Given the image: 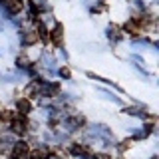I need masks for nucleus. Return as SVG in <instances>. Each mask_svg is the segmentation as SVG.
<instances>
[{"instance_id":"f257e3e1","label":"nucleus","mask_w":159,"mask_h":159,"mask_svg":"<svg viewBox=\"0 0 159 159\" xmlns=\"http://www.w3.org/2000/svg\"><path fill=\"white\" fill-rule=\"evenodd\" d=\"M12 157L14 159H28L30 157V149L24 141H16V145L12 149Z\"/></svg>"},{"instance_id":"f03ea898","label":"nucleus","mask_w":159,"mask_h":159,"mask_svg":"<svg viewBox=\"0 0 159 159\" xmlns=\"http://www.w3.org/2000/svg\"><path fill=\"white\" fill-rule=\"evenodd\" d=\"M4 6L8 8L10 14H18L20 10H22V4H20L18 0H4Z\"/></svg>"},{"instance_id":"7ed1b4c3","label":"nucleus","mask_w":159,"mask_h":159,"mask_svg":"<svg viewBox=\"0 0 159 159\" xmlns=\"http://www.w3.org/2000/svg\"><path fill=\"white\" fill-rule=\"evenodd\" d=\"M62 34H64V28H62V24H58L52 32V40H54L56 46H62Z\"/></svg>"},{"instance_id":"20e7f679","label":"nucleus","mask_w":159,"mask_h":159,"mask_svg":"<svg viewBox=\"0 0 159 159\" xmlns=\"http://www.w3.org/2000/svg\"><path fill=\"white\" fill-rule=\"evenodd\" d=\"M16 107H18L22 113H28L30 109H32V106H30L28 99H18V102H16Z\"/></svg>"},{"instance_id":"39448f33","label":"nucleus","mask_w":159,"mask_h":159,"mask_svg":"<svg viewBox=\"0 0 159 159\" xmlns=\"http://www.w3.org/2000/svg\"><path fill=\"white\" fill-rule=\"evenodd\" d=\"M32 159H48V149H36V151H32Z\"/></svg>"},{"instance_id":"423d86ee","label":"nucleus","mask_w":159,"mask_h":159,"mask_svg":"<svg viewBox=\"0 0 159 159\" xmlns=\"http://www.w3.org/2000/svg\"><path fill=\"white\" fill-rule=\"evenodd\" d=\"M36 40H38V34H36V32L32 30V32H28L26 36H24V44H34Z\"/></svg>"},{"instance_id":"0eeeda50","label":"nucleus","mask_w":159,"mask_h":159,"mask_svg":"<svg viewBox=\"0 0 159 159\" xmlns=\"http://www.w3.org/2000/svg\"><path fill=\"white\" fill-rule=\"evenodd\" d=\"M38 32H40V36H42V40H46V42H48L50 34L46 32V26H44V24H38Z\"/></svg>"},{"instance_id":"6e6552de","label":"nucleus","mask_w":159,"mask_h":159,"mask_svg":"<svg viewBox=\"0 0 159 159\" xmlns=\"http://www.w3.org/2000/svg\"><path fill=\"white\" fill-rule=\"evenodd\" d=\"M46 92L50 93V96H56V93L60 92V84H52L50 88H46Z\"/></svg>"},{"instance_id":"1a4fd4ad","label":"nucleus","mask_w":159,"mask_h":159,"mask_svg":"<svg viewBox=\"0 0 159 159\" xmlns=\"http://www.w3.org/2000/svg\"><path fill=\"white\" fill-rule=\"evenodd\" d=\"M18 66L20 68H28V58L26 56H20L18 58Z\"/></svg>"},{"instance_id":"9d476101","label":"nucleus","mask_w":159,"mask_h":159,"mask_svg":"<svg viewBox=\"0 0 159 159\" xmlns=\"http://www.w3.org/2000/svg\"><path fill=\"white\" fill-rule=\"evenodd\" d=\"M60 74H62L64 78H70V70H66V68H62V70H60Z\"/></svg>"},{"instance_id":"9b49d317","label":"nucleus","mask_w":159,"mask_h":159,"mask_svg":"<svg viewBox=\"0 0 159 159\" xmlns=\"http://www.w3.org/2000/svg\"><path fill=\"white\" fill-rule=\"evenodd\" d=\"M98 159H111V157H109V155H106V153H99V155H98Z\"/></svg>"},{"instance_id":"f8f14e48","label":"nucleus","mask_w":159,"mask_h":159,"mask_svg":"<svg viewBox=\"0 0 159 159\" xmlns=\"http://www.w3.org/2000/svg\"><path fill=\"white\" fill-rule=\"evenodd\" d=\"M151 159H157V157H151Z\"/></svg>"}]
</instances>
